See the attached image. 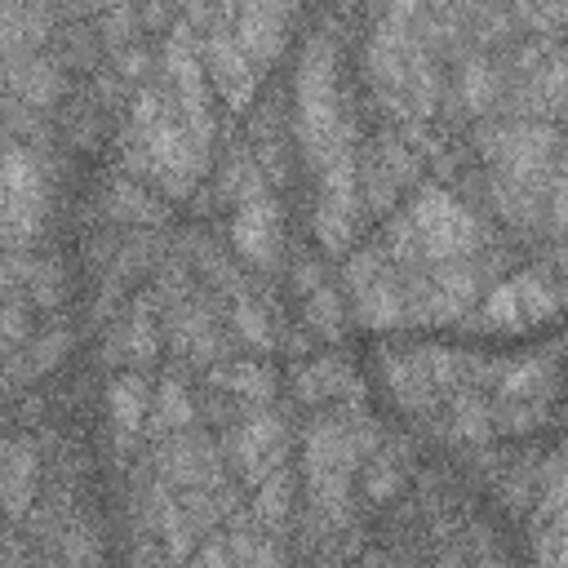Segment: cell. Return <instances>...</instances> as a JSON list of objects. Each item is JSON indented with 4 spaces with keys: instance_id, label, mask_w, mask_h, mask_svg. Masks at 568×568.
Masks as SVG:
<instances>
[{
    "instance_id": "6da1fadb",
    "label": "cell",
    "mask_w": 568,
    "mask_h": 568,
    "mask_svg": "<svg viewBox=\"0 0 568 568\" xmlns=\"http://www.w3.org/2000/svg\"><path fill=\"white\" fill-rule=\"evenodd\" d=\"M479 151L488 164L497 213L515 231H537L541 213H550V182H555V124L550 120H497L484 124Z\"/></svg>"
},
{
    "instance_id": "7a4b0ae2",
    "label": "cell",
    "mask_w": 568,
    "mask_h": 568,
    "mask_svg": "<svg viewBox=\"0 0 568 568\" xmlns=\"http://www.w3.org/2000/svg\"><path fill=\"white\" fill-rule=\"evenodd\" d=\"M386 253H390V262L399 271L470 262L479 253V222L448 186L426 182V186H417L413 204L395 217Z\"/></svg>"
},
{
    "instance_id": "3957f363",
    "label": "cell",
    "mask_w": 568,
    "mask_h": 568,
    "mask_svg": "<svg viewBox=\"0 0 568 568\" xmlns=\"http://www.w3.org/2000/svg\"><path fill=\"white\" fill-rule=\"evenodd\" d=\"M124 155L138 173L155 178L169 195H186L209 164L200 155L195 138L186 133L178 106L169 102V93L155 84H142L133 93V111H129V129H124Z\"/></svg>"
},
{
    "instance_id": "277c9868",
    "label": "cell",
    "mask_w": 568,
    "mask_h": 568,
    "mask_svg": "<svg viewBox=\"0 0 568 568\" xmlns=\"http://www.w3.org/2000/svg\"><path fill=\"white\" fill-rule=\"evenodd\" d=\"M297 142L311 164V173L328 160V151L355 129V120L342 111V84H337V40L328 31H311L297 53Z\"/></svg>"
},
{
    "instance_id": "5b68a950",
    "label": "cell",
    "mask_w": 568,
    "mask_h": 568,
    "mask_svg": "<svg viewBox=\"0 0 568 568\" xmlns=\"http://www.w3.org/2000/svg\"><path fill=\"white\" fill-rule=\"evenodd\" d=\"M160 67H164V93L178 106L186 133L195 138L200 155L209 160V142H213V84L200 58V40L191 31L186 18H178L164 31V49H160Z\"/></svg>"
},
{
    "instance_id": "8992f818",
    "label": "cell",
    "mask_w": 568,
    "mask_h": 568,
    "mask_svg": "<svg viewBox=\"0 0 568 568\" xmlns=\"http://www.w3.org/2000/svg\"><path fill=\"white\" fill-rule=\"evenodd\" d=\"M559 306H568V257L559 266H537V271H519V275L501 280L470 311V320L488 333H515V328H528V324L555 315Z\"/></svg>"
},
{
    "instance_id": "52a82bcc",
    "label": "cell",
    "mask_w": 568,
    "mask_h": 568,
    "mask_svg": "<svg viewBox=\"0 0 568 568\" xmlns=\"http://www.w3.org/2000/svg\"><path fill=\"white\" fill-rule=\"evenodd\" d=\"M315 235L328 253H342L355 235V213H359V129H351L328 160L315 169Z\"/></svg>"
},
{
    "instance_id": "ba28073f",
    "label": "cell",
    "mask_w": 568,
    "mask_h": 568,
    "mask_svg": "<svg viewBox=\"0 0 568 568\" xmlns=\"http://www.w3.org/2000/svg\"><path fill=\"white\" fill-rule=\"evenodd\" d=\"M44 204H49V178L40 155L27 142L9 138L4 164H0V231L9 253H22L36 240L44 222Z\"/></svg>"
},
{
    "instance_id": "9c48e42d",
    "label": "cell",
    "mask_w": 568,
    "mask_h": 568,
    "mask_svg": "<svg viewBox=\"0 0 568 568\" xmlns=\"http://www.w3.org/2000/svg\"><path fill=\"white\" fill-rule=\"evenodd\" d=\"M231 13L235 9H186L182 18L191 22V31L200 40V58H204L209 84L217 89V98L231 111H244L253 102V89H257V67L240 49L235 27H231Z\"/></svg>"
},
{
    "instance_id": "30bf717a",
    "label": "cell",
    "mask_w": 568,
    "mask_h": 568,
    "mask_svg": "<svg viewBox=\"0 0 568 568\" xmlns=\"http://www.w3.org/2000/svg\"><path fill=\"white\" fill-rule=\"evenodd\" d=\"M226 457H231L235 475L248 488L288 470V426H284V417L271 404L244 408L240 422L226 430Z\"/></svg>"
},
{
    "instance_id": "8fae6325",
    "label": "cell",
    "mask_w": 568,
    "mask_h": 568,
    "mask_svg": "<svg viewBox=\"0 0 568 568\" xmlns=\"http://www.w3.org/2000/svg\"><path fill=\"white\" fill-rule=\"evenodd\" d=\"M351 297H355V311L368 328H390V324H404L408 320V293H404V275L399 266L390 262L386 244H373V248H359L351 271Z\"/></svg>"
},
{
    "instance_id": "7c38bea8",
    "label": "cell",
    "mask_w": 568,
    "mask_h": 568,
    "mask_svg": "<svg viewBox=\"0 0 568 568\" xmlns=\"http://www.w3.org/2000/svg\"><path fill=\"white\" fill-rule=\"evenodd\" d=\"M422 169V146L404 133H382L364 155H359V191H364V204L368 209H386L395 204L399 186L413 182Z\"/></svg>"
},
{
    "instance_id": "4fadbf2b",
    "label": "cell",
    "mask_w": 568,
    "mask_h": 568,
    "mask_svg": "<svg viewBox=\"0 0 568 568\" xmlns=\"http://www.w3.org/2000/svg\"><path fill=\"white\" fill-rule=\"evenodd\" d=\"M293 13H297L293 4H240V9L231 13L235 40H240V49L248 53V62H253L257 71L280 58Z\"/></svg>"
},
{
    "instance_id": "5bb4252c",
    "label": "cell",
    "mask_w": 568,
    "mask_h": 568,
    "mask_svg": "<svg viewBox=\"0 0 568 568\" xmlns=\"http://www.w3.org/2000/svg\"><path fill=\"white\" fill-rule=\"evenodd\" d=\"M36 470H40V457H36V439L27 435H9L4 439V466H0V493H4V515H9V528H18L36 501Z\"/></svg>"
},
{
    "instance_id": "9a60e30c",
    "label": "cell",
    "mask_w": 568,
    "mask_h": 568,
    "mask_svg": "<svg viewBox=\"0 0 568 568\" xmlns=\"http://www.w3.org/2000/svg\"><path fill=\"white\" fill-rule=\"evenodd\" d=\"M106 408H111V426H115V444L120 448H133L142 426L151 422V390H146V377L138 368L120 373L106 390Z\"/></svg>"
},
{
    "instance_id": "2e32d148",
    "label": "cell",
    "mask_w": 568,
    "mask_h": 568,
    "mask_svg": "<svg viewBox=\"0 0 568 568\" xmlns=\"http://www.w3.org/2000/svg\"><path fill=\"white\" fill-rule=\"evenodd\" d=\"M293 386H297V395L306 404H328V408L359 404V377L351 373V364H342L333 355H324L315 364H302L297 377H293Z\"/></svg>"
},
{
    "instance_id": "e0dca14e",
    "label": "cell",
    "mask_w": 568,
    "mask_h": 568,
    "mask_svg": "<svg viewBox=\"0 0 568 568\" xmlns=\"http://www.w3.org/2000/svg\"><path fill=\"white\" fill-rule=\"evenodd\" d=\"M297 288H302V306H306V320H311V328L320 333V337H342L346 333V324H342V302H337V288L320 275V266L302 253L297 257Z\"/></svg>"
},
{
    "instance_id": "ac0fdd59",
    "label": "cell",
    "mask_w": 568,
    "mask_h": 568,
    "mask_svg": "<svg viewBox=\"0 0 568 568\" xmlns=\"http://www.w3.org/2000/svg\"><path fill=\"white\" fill-rule=\"evenodd\" d=\"M457 93H462L466 111H475V115L493 111V102L501 93V67L493 62V53L484 44H470L457 58Z\"/></svg>"
},
{
    "instance_id": "d6986e66",
    "label": "cell",
    "mask_w": 568,
    "mask_h": 568,
    "mask_svg": "<svg viewBox=\"0 0 568 568\" xmlns=\"http://www.w3.org/2000/svg\"><path fill=\"white\" fill-rule=\"evenodd\" d=\"M213 382H217L226 395L244 399L248 408L271 404V395H275V373H271L266 364H257V359H231V364H217V368H213Z\"/></svg>"
},
{
    "instance_id": "ffe728a7",
    "label": "cell",
    "mask_w": 568,
    "mask_h": 568,
    "mask_svg": "<svg viewBox=\"0 0 568 568\" xmlns=\"http://www.w3.org/2000/svg\"><path fill=\"white\" fill-rule=\"evenodd\" d=\"M191 426H195V408H191L182 382L178 377H164L160 390H155V404H151V426H146L151 439H169V435H182Z\"/></svg>"
},
{
    "instance_id": "44dd1931",
    "label": "cell",
    "mask_w": 568,
    "mask_h": 568,
    "mask_svg": "<svg viewBox=\"0 0 568 568\" xmlns=\"http://www.w3.org/2000/svg\"><path fill=\"white\" fill-rule=\"evenodd\" d=\"M559 506H568V439L546 457L541 466V479H537V510H532V524L550 519Z\"/></svg>"
},
{
    "instance_id": "7402d4cb",
    "label": "cell",
    "mask_w": 568,
    "mask_h": 568,
    "mask_svg": "<svg viewBox=\"0 0 568 568\" xmlns=\"http://www.w3.org/2000/svg\"><path fill=\"white\" fill-rule=\"evenodd\" d=\"M532 555L541 568H568V506H559L550 519L532 524Z\"/></svg>"
},
{
    "instance_id": "603a6c76",
    "label": "cell",
    "mask_w": 568,
    "mask_h": 568,
    "mask_svg": "<svg viewBox=\"0 0 568 568\" xmlns=\"http://www.w3.org/2000/svg\"><path fill=\"white\" fill-rule=\"evenodd\" d=\"M435 568H501V555L493 550V541L484 532H470L462 541H453Z\"/></svg>"
},
{
    "instance_id": "cb8c5ba5",
    "label": "cell",
    "mask_w": 568,
    "mask_h": 568,
    "mask_svg": "<svg viewBox=\"0 0 568 568\" xmlns=\"http://www.w3.org/2000/svg\"><path fill=\"white\" fill-rule=\"evenodd\" d=\"M124 351L133 359H151L155 355V315H151V302H138L124 320Z\"/></svg>"
},
{
    "instance_id": "d4e9b609",
    "label": "cell",
    "mask_w": 568,
    "mask_h": 568,
    "mask_svg": "<svg viewBox=\"0 0 568 568\" xmlns=\"http://www.w3.org/2000/svg\"><path fill=\"white\" fill-rule=\"evenodd\" d=\"M550 226L559 235H568V133H564V146L555 160V182H550Z\"/></svg>"
}]
</instances>
